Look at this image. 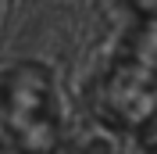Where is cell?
Wrapping results in <instances>:
<instances>
[{
  "mask_svg": "<svg viewBox=\"0 0 157 154\" xmlns=\"http://www.w3.org/2000/svg\"><path fill=\"white\" fill-rule=\"evenodd\" d=\"M57 75L43 61H14L0 72V151L61 154Z\"/></svg>",
  "mask_w": 157,
  "mask_h": 154,
  "instance_id": "obj_1",
  "label": "cell"
},
{
  "mask_svg": "<svg viewBox=\"0 0 157 154\" xmlns=\"http://www.w3.org/2000/svg\"><path fill=\"white\" fill-rule=\"evenodd\" d=\"M97 111L118 129H150L157 122V18L128 36L104 79L97 83Z\"/></svg>",
  "mask_w": 157,
  "mask_h": 154,
  "instance_id": "obj_2",
  "label": "cell"
},
{
  "mask_svg": "<svg viewBox=\"0 0 157 154\" xmlns=\"http://www.w3.org/2000/svg\"><path fill=\"white\" fill-rule=\"evenodd\" d=\"M71 154H118V151H111L107 144H100V140H93V144H82V147H75Z\"/></svg>",
  "mask_w": 157,
  "mask_h": 154,
  "instance_id": "obj_3",
  "label": "cell"
},
{
  "mask_svg": "<svg viewBox=\"0 0 157 154\" xmlns=\"http://www.w3.org/2000/svg\"><path fill=\"white\" fill-rule=\"evenodd\" d=\"M132 4H136L147 18H157V0H132Z\"/></svg>",
  "mask_w": 157,
  "mask_h": 154,
  "instance_id": "obj_4",
  "label": "cell"
}]
</instances>
